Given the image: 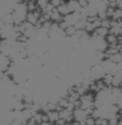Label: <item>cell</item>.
<instances>
[{
    "label": "cell",
    "mask_w": 122,
    "mask_h": 125,
    "mask_svg": "<svg viewBox=\"0 0 122 125\" xmlns=\"http://www.w3.org/2000/svg\"><path fill=\"white\" fill-rule=\"evenodd\" d=\"M47 115H48V118H49V121L51 123H56L59 118H60V115H59V111L58 110H51V111H48L47 112Z\"/></svg>",
    "instance_id": "1"
},
{
    "label": "cell",
    "mask_w": 122,
    "mask_h": 125,
    "mask_svg": "<svg viewBox=\"0 0 122 125\" xmlns=\"http://www.w3.org/2000/svg\"><path fill=\"white\" fill-rule=\"evenodd\" d=\"M39 125H53V123H51L50 121H47V122H41Z\"/></svg>",
    "instance_id": "2"
},
{
    "label": "cell",
    "mask_w": 122,
    "mask_h": 125,
    "mask_svg": "<svg viewBox=\"0 0 122 125\" xmlns=\"http://www.w3.org/2000/svg\"><path fill=\"white\" fill-rule=\"evenodd\" d=\"M71 125H80V122H78V121H76V120H73V121L71 122Z\"/></svg>",
    "instance_id": "3"
},
{
    "label": "cell",
    "mask_w": 122,
    "mask_h": 125,
    "mask_svg": "<svg viewBox=\"0 0 122 125\" xmlns=\"http://www.w3.org/2000/svg\"><path fill=\"white\" fill-rule=\"evenodd\" d=\"M118 125H122V119H120V120L118 121Z\"/></svg>",
    "instance_id": "4"
},
{
    "label": "cell",
    "mask_w": 122,
    "mask_h": 125,
    "mask_svg": "<svg viewBox=\"0 0 122 125\" xmlns=\"http://www.w3.org/2000/svg\"><path fill=\"white\" fill-rule=\"evenodd\" d=\"M110 125H118V123H116V124H110Z\"/></svg>",
    "instance_id": "5"
},
{
    "label": "cell",
    "mask_w": 122,
    "mask_h": 125,
    "mask_svg": "<svg viewBox=\"0 0 122 125\" xmlns=\"http://www.w3.org/2000/svg\"><path fill=\"white\" fill-rule=\"evenodd\" d=\"M53 125H58V124H56V123H53Z\"/></svg>",
    "instance_id": "6"
}]
</instances>
